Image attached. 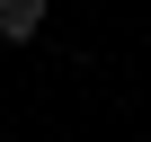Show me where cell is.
I'll use <instances>...</instances> for the list:
<instances>
[{
	"label": "cell",
	"instance_id": "cell-1",
	"mask_svg": "<svg viewBox=\"0 0 151 142\" xmlns=\"http://www.w3.org/2000/svg\"><path fill=\"white\" fill-rule=\"evenodd\" d=\"M45 27V0H0V44H27Z\"/></svg>",
	"mask_w": 151,
	"mask_h": 142
}]
</instances>
